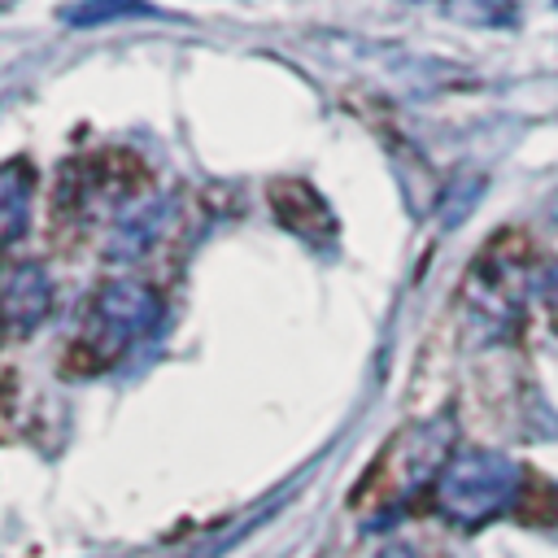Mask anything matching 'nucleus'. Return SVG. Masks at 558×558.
Listing matches in <instances>:
<instances>
[{"instance_id":"9d476101","label":"nucleus","mask_w":558,"mask_h":558,"mask_svg":"<svg viewBox=\"0 0 558 558\" xmlns=\"http://www.w3.org/2000/svg\"><path fill=\"white\" fill-rule=\"evenodd\" d=\"M13 4H17V0H0V13H4V9H13Z\"/></svg>"},{"instance_id":"20e7f679","label":"nucleus","mask_w":558,"mask_h":558,"mask_svg":"<svg viewBox=\"0 0 558 558\" xmlns=\"http://www.w3.org/2000/svg\"><path fill=\"white\" fill-rule=\"evenodd\" d=\"M52 310V279L39 262H22L0 283V323L4 336H31Z\"/></svg>"},{"instance_id":"423d86ee","label":"nucleus","mask_w":558,"mask_h":558,"mask_svg":"<svg viewBox=\"0 0 558 558\" xmlns=\"http://www.w3.org/2000/svg\"><path fill=\"white\" fill-rule=\"evenodd\" d=\"M35 201V170L26 161H0V248L26 235Z\"/></svg>"},{"instance_id":"f257e3e1","label":"nucleus","mask_w":558,"mask_h":558,"mask_svg":"<svg viewBox=\"0 0 558 558\" xmlns=\"http://www.w3.org/2000/svg\"><path fill=\"white\" fill-rule=\"evenodd\" d=\"M523 493V471L497 449H462L436 475V510L462 527L506 514Z\"/></svg>"},{"instance_id":"39448f33","label":"nucleus","mask_w":558,"mask_h":558,"mask_svg":"<svg viewBox=\"0 0 558 558\" xmlns=\"http://www.w3.org/2000/svg\"><path fill=\"white\" fill-rule=\"evenodd\" d=\"M170 222H174V201L153 196V201L135 205V209L113 227V235H109V257H140V253H148V248L170 231Z\"/></svg>"},{"instance_id":"0eeeda50","label":"nucleus","mask_w":558,"mask_h":558,"mask_svg":"<svg viewBox=\"0 0 558 558\" xmlns=\"http://www.w3.org/2000/svg\"><path fill=\"white\" fill-rule=\"evenodd\" d=\"M157 9L144 0H74L57 9V22H65L70 31H92L105 22H122V17H153Z\"/></svg>"},{"instance_id":"6e6552de","label":"nucleus","mask_w":558,"mask_h":558,"mask_svg":"<svg viewBox=\"0 0 558 558\" xmlns=\"http://www.w3.org/2000/svg\"><path fill=\"white\" fill-rule=\"evenodd\" d=\"M449 9L458 17H466V22H480V26H506V22H514L510 0H458Z\"/></svg>"},{"instance_id":"1a4fd4ad","label":"nucleus","mask_w":558,"mask_h":558,"mask_svg":"<svg viewBox=\"0 0 558 558\" xmlns=\"http://www.w3.org/2000/svg\"><path fill=\"white\" fill-rule=\"evenodd\" d=\"M541 301L549 314H558V262L545 266V275H541Z\"/></svg>"},{"instance_id":"7ed1b4c3","label":"nucleus","mask_w":558,"mask_h":558,"mask_svg":"<svg viewBox=\"0 0 558 558\" xmlns=\"http://www.w3.org/2000/svg\"><path fill=\"white\" fill-rule=\"evenodd\" d=\"M466 314L480 331L506 336L523 314V279L514 262H480L466 283Z\"/></svg>"},{"instance_id":"f03ea898","label":"nucleus","mask_w":558,"mask_h":558,"mask_svg":"<svg viewBox=\"0 0 558 558\" xmlns=\"http://www.w3.org/2000/svg\"><path fill=\"white\" fill-rule=\"evenodd\" d=\"M161 323V296L144 279H109L92 305H87V331L83 344L96 353V362H113L135 340L153 336Z\"/></svg>"}]
</instances>
